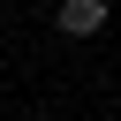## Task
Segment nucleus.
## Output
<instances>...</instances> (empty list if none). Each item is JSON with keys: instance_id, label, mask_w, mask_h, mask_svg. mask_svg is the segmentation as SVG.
<instances>
[{"instance_id": "1", "label": "nucleus", "mask_w": 121, "mask_h": 121, "mask_svg": "<svg viewBox=\"0 0 121 121\" xmlns=\"http://www.w3.org/2000/svg\"><path fill=\"white\" fill-rule=\"evenodd\" d=\"M53 23H60L68 38H98V30H106V0H60Z\"/></svg>"}]
</instances>
